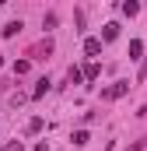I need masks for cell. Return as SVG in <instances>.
Listing matches in <instances>:
<instances>
[{"label": "cell", "instance_id": "obj_8", "mask_svg": "<svg viewBox=\"0 0 147 151\" xmlns=\"http://www.w3.org/2000/svg\"><path fill=\"white\" fill-rule=\"evenodd\" d=\"M81 77H84V74H81L77 67H70V70H67V81H70V84H81Z\"/></svg>", "mask_w": 147, "mask_h": 151}, {"label": "cell", "instance_id": "obj_6", "mask_svg": "<svg viewBox=\"0 0 147 151\" xmlns=\"http://www.w3.org/2000/svg\"><path fill=\"white\" fill-rule=\"evenodd\" d=\"M46 91H49V77H42V81H39V88L32 91V99H42Z\"/></svg>", "mask_w": 147, "mask_h": 151}, {"label": "cell", "instance_id": "obj_1", "mask_svg": "<svg viewBox=\"0 0 147 151\" xmlns=\"http://www.w3.org/2000/svg\"><path fill=\"white\" fill-rule=\"evenodd\" d=\"M126 91H130V81H116L112 88H105V91H102V99H105V102H116V99H123Z\"/></svg>", "mask_w": 147, "mask_h": 151}, {"label": "cell", "instance_id": "obj_11", "mask_svg": "<svg viewBox=\"0 0 147 151\" xmlns=\"http://www.w3.org/2000/svg\"><path fill=\"white\" fill-rule=\"evenodd\" d=\"M130 53H133V56H140V53H144V42H140V39H133V42H130Z\"/></svg>", "mask_w": 147, "mask_h": 151}, {"label": "cell", "instance_id": "obj_5", "mask_svg": "<svg viewBox=\"0 0 147 151\" xmlns=\"http://www.w3.org/2000/svg\"><path fill=\"white\" fill-rule=\"evenodd\" d=\"M18 32H21V21H11V25H4V39L18 35Z\"/></svg>", "mask_w": 147, "mask_h": 151}, {"label": "cell", "instance_id": "obj_7", "mask_svg": "<svg viewBox=\"0 0 147 151\" xmlns=\"http://www.w3.org/2000/svg\"><path fill=\"white\" fill-rule=\"evenodd\" d=\"M98 70H102V67H98V63H88V67H84V70H81V74L88 77V81H95V77H98Z\"/></svg>", "mask_w": 147, "mask_h": 151}, {"label": "cell", "instance_id": "obj_12", "mask_svg": "<svg viewBox=\"0 0 147 151\" xmlns=\"http://www.w3.org/2000/svg\"><path fill=\"white\" fill-rule=\"evenodd\" d=\"M74 144H88V130H77L74 134Z\"/></svg>", "mask_w": 147, "mask_h": 151}, {"label": "cell", "instance_id": "obj_2", "mask_svg": "<svg viewBox=\"0 0 147 151\" xmlns=\"http://www.w3.org/2000/svg\"><path fill=\"white\" fill-rule=\"evenodd\" d=\"M49 53H53V39H42L35 49H32V60H46Z\"/></svg>", "mask_w": 147, "mask_h": 151}, {"label": "cell", "instance_id": "obj_9", "mask_svg": "<svg viewBox=\"0 0 147 151\" xmlns=\"http://www.w3.org/2000/svg\"><path fill=\"white\" fill-rule=\"evenodd\" d=\"M137 11H140L137 0H126V4H123V14H137Z\"/></svg>", "mask_w": 147, "mask_h": 151}, {"label": "cell", "instance_id": "obj_3", "mask_svg": "<svg viewBox=\"0 0 147 151\" xmlns=\"http://www.w3.org/2000/svg\"><path fill=\"white\" fill-rule=\"evenodd\" d=\"M84 53L88 56H98L102 53V39H84Z\"/></svg>", "mask_w": 147, "mask_h": 151}, {"label": "cell", "instance_id": "obj_10", "mask_svg": "<svg viewBox=\"0 0 147 151\" xmlns=\"http://www.w3.org/2000/svg\"><path fill=\"white\" fill-rule=\"evenodd\" d=\"M28 67H32L28 60H18V63H14V74H18V77H21V74H28Z\"/></svg>", "mask_w": 147, "mask_h": 151}, {"label": "cell", "instance_id": "obj_14", "mask_svg": "<svg viewBox=\"0 0 147 151\" xmlns=\"http://www.w3.org/2000/svg\"><path fill=\"white\" fill-rule=\"evenodd\" d=\"M4 151H21V141H11V144H7Z\"/></svg>", "mask_w": 147, "mask_h": 151}, {"label": "cell", "instance_id": "obj_13", "mask_svg": "<svg viewBox=\"0 0 147 151\" xmlns=\"http://www.w3.org/2000/svg\"><path fill=\"white\" fill-rule=\"evenodd\" d=\"M144 148H147V137H140L137 144H130V148H126V151H144Z\"/></svg>", "mask_w": 147, "mask_h": 151}, {"label": "cell", "instance_id": "obj_4", "mask_svg": "<svg viewBox=\"0 0 147 151\" xmlns=\"http://www.w3.org/2000/svg\"><path fill=\"white\" fill-rule=\"evenodd\" d=\"M116 35H119V25H116V21H109V25H105V32H102V42H112Z\"/></svg>", "mask_w": 147, "mask_h": 151}]
</instances>
